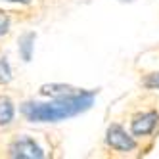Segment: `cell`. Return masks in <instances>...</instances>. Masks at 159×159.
Segmentation results:
<instances>
[{"label": "cell", "mask_w": 159, "mask_h": 159, "mask_svg": "<svg viewBox=\"0 0 159 159\" xmlns=\"http://www.w3.org/2000/svg\"><path fill=\"white\" fill-rule=\"evenodd\" d=\"M94 90L90 92H81V94H67V96H58L52 102H27L21 107L23 115L33 121V123H54L61 121L67 117H75L79 113L86 111L94 102Z\"/></svg>", "instance_id": "6da1fadb"}, {"label": "cell", "mask_w": 159, "mask_h": 159, "mask_svg": "<svg viewBox=\"0 0 159 159\" xmlns=\"http://www.w3.org/2000/svg\"><path fill=\"white\" fill-rule=\"evenodd\" d=\"M10 155L19 157V159H40V157H44L39 144L33 138H29V136H19L17 140H14L12 146H10Z\"/></svg>", "instance_id": "7a4b0ae2"}, {"label": "cell", "mask_w": 159, "mask_h": 159, "mask_svg": "<svg viewBox=\"0 0 159 159\" xmlns=\"http://www.w3.org/2000/svg\"><path fill=\"white\" fill-rule=\"evenodd\" d=\"M106 140L113 150H119V152H130V150L136 148V142L132 140V136H129L127 130L123 127H119V125H111L107 129Z\"/></svg>", "instance_id": "3957f363"}, {"label": "cell", "mask_w": 159, "mask_h": 159, "mask_svg": "<svg viewBox=\"0 0 159 159\" xmlns=\"http://www.w3.org/2000/svg\"><path fill=\"white\" fill-rule=\"evenodd\" d=\"M157 121H159V115L155 111H148V113H142V115L134 117V121H132V134H136V136L150 134L155 129Z\"/></svg>", "instance_id": "277c9868"}, {"label": "cell", "mask_w": 159, "mask_h": 159, "mask_svg": "<svg viewBox=\"0 0 159 159\" xmlns=\"http://www.w3.org/2000/svg\"><path fill=\"white\" fill-rule=\"evenodd\" d=\"M40 94H44V96H67V94H75V88L67 86V84H44V86H40Z\"/></svg>", "instance_id": "5b68a950"}, {"label": "cell", "mask_w": 159, "mask_h": 159, "mask_svg": "<svg viewBox=\"0 0 159 159\" xmlns=\"http://www.w3.org/2000/svg\"><path fill=\"white\" fill-rule=\"evenodd\" d=\"M14 119V106L8 98H0V125H8Z\"/></svg>", "instance_id": "8992f818"}, {"label": "cell", "mask_w": 159, "mask_h": 159, "mask_svg": "<svg viewBox=\"0 0 159 159\" xmlns=\"http://www.w3.org/2000/svg\"><path fill=\"white\" fill-rule=\"evenodd\" d=\"M33 42H35V35H33V33H27V35H23V37H21V40H19V52H21V58H23L25 61L31 60Z\"/></svg>", "instance_id": "52a82bcc"}, {"label": "cell", "mask_w": 159, "mask_h": 159, "mask_svg": "<svg viewBox=\"0 0 159 159\" xmlns=\"http://www.w3.org/2000/svg\"><path fill=\"white\" fill-rule=\"evenodd\" d=\"M12 79V71H10V65L6 60L0 58V83H8Z\"/></svg>", "instance_id": "ba28073f"}, {"label": "cell", "mask_w": 159, "mask_h": 159, "mask_svg": "<svg viewBox=\"0 0 159 159\" xmlns=\"http://www.w3.org/2000/svg\"><path fill=\"white\" fill-rule=\"evenodd\" d=\"M146 86L148 88H159V73H152V75H148L146 79Z\"/></svg>", "instance_id": "9c48e42d"}, {"label": "cell", "mask_w": 159, "mask_h": 159, "mask_svg": "<svg viewBox=\"0 0 159 159\" xmlns=\"http://www.w3.org/2000/svg\"><path fill=\"white\" fill-rule=\"evenodd\" d=\"M8 27H10V19H8V16L0 10V35H4V33L8 31Z\"/></svg>", "instance_id": "30bf717a"}, {"label": "cell", "mask_w": 159, "mask_h": 159, "mask_svg": "<svg viewBox=\"0 0 159 159\" xmlns=\"http://www.w3.org/2000/svg\"><path fill=\"white\" fill-rule=\"evenodd\" d=\"M8 2H21V4H29L31 0H8Z\"/></svg>", "instance_id": "8fae6325"}, {"label": "cell", "mask_w": 159, "mask_h": 159, "mask_svg": "<svg viewBox=\"0 0 159 159\" xmlns=\"http://www.w3.org/2000/svg\"><path fill=\"white\" fill-rule=\"evenodd\" d=\"M121 2H134V0H121Z\"/></svg>", "instance_id": "7c38bea8"}]
</instances>
